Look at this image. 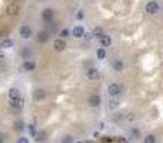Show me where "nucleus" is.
Wrapping results in <instances>:
<instances>
[{"label":"nucleus","instance_id":"obj_1","mask_svg":"<svg viewBox=\"0 0 163 143\" xmlns=\"http://www.w3.org/2000/svg\"><path fill=\"white\" fill-rule=\"evenodd\" d=\"M145 11H146L147 14H158L159 11H160V5L156 0H150L145 6Z\"/></svg>","mask_w":163,"mask_h":143},{"label":"nucleus","instance_id":"obj_2","mask_svg":"<svg viewBox=\"0 0 163 143\" xmlns=\"http://www.w3.org/2000/svg\"><path fill=\"white\" fill-rule=\"evenodd\" d=\"M19 36L22 39H24V40H29V39L33 37V29L29 26V24H23V26H20V29H19Z\"/></svg>","mask_w":163,"mask_h":143},{"label":"nucleus","instance_id":"obj_3","mask_svg":"<svg viewBox=\"0 0 163 143\" xmlns=\"http://www.w3.org/2000/svg\"><path fill=\"white\" fill-rule=\"evenodd\" d=\"M122 93V86H120L119 83H110L107 86V94L110 97H117L119 94Z\"/></svg>","mask_w":163,"mask_h":143},{"label":"nucleus","instance_id":"obj_4","mask_svg":"<svg viewBox=\"0 0 163 143\" xmlns=\"http://www.w3.org/2000/svg\"><path fill=\"white\" fill-rule=\"evenodd\" d=\"M40 17H42V20H43L44 23H50L52 20H53V17H54V10L52 9V7H46V9L42 10Z\"/></svg>","mask_w":163,"mask_h":143},{"label":"nucleus","instance_id":"obj_5","mask_svg":"<svg viewBox=\"0 0 163 143\" xmlns=\"http://www.w3.org/2000/svg\"><path fill=\"white\" fill-rule=\"evenodd\" d=\"M85 76H86L87 80L94 82V80H97L99 77H100V73H99V70L96 67H87L86 70H85Z\"/></svg>","mask_w":163,"mask_h":143},{"label":"nucleus","instance_id":"obj_6","mask_svg":"<svg viewBox=\"0 0 163 143\" xmlns=\"http://www.w3.org/2000/svg\"><path fill=\"white\" fill-rule=\"evenodd\" d=\"M87 105L90 106V107H99V106L102 105V96L99 93L90 94L89 99H87Z\"/></svg>","mask_w":163,"mask_h":143},{"label":"nucleus","instance_id":"obj_7","mask_svg":"<svg viewBox=\"0 0 163 143\" xmlns=\"http://www.w3.org/2000/svg\"><path fill=\"white\" fill-rule=\"evenodd\" d=\"M66 40L65 39H60V37H57L56 40L53 42V49L56 50V52H59V53H62V52H65L66 50Z\"/></svg>","mask_w":163,"mask_h":143},{"label":"nucleus","instance_id":"obj_8","mask_svg":"<svg viewBox=\"0 0 163 143\" xmlns=\"http://www.w3.org/2000/svg\"><path fill=\"white\" fill-rule=\"evenodd\" d=\"M19 11H20V7L16 3H9L6 6V14L7 16H16V14H19Z\"/></svg>","mask_w":163,"mask_h":143},{"label":"nucleus","instance_id":"obj_9","mask_svg":"<svg viewBox=\"0 0 163 143\" xmlns=\"http://www.w3.org/2000/svg\"><path fill=\"white\" fill-rule=\"evenodd\" d=\"M85 34H86V30H85V27L83 26H75L73 27V30H72V36L75 39H82V37H85Z\"/></svg>","mask_w":163,"mask_h":143},{"label":"nucleus","instance_id":"obj_10","mask_svg":"<svg viewBox=\"0 0 163 143\" xmlns=\"http://www.w3.org/2000/svg\"><path fill=\"white\" fill-rule=\"evenodd\" d=\"M33 97L36 102H42V100L46 99V90L42 87H36L34 92H33Z\"/></svg>","mask_w":163,"mask_h":143},{"label":"nucleus","instance_id":"obj_11","mask_svg":"<svg viewBox=\"0 0 163 143\" xmlns=\"http://www.w3.org/2000/svg\"><path fill=\"white\" fill-rule=\"evenodd\" d=\"M49 37H50V36H49V32H47V30H39L37 34H36V39H37V42H39V43H42V44L47 43Z\"/></svg>","mask_w":163,"mask_h":143},{"label":"nucleus","instance_id":"obj_12","mask_svg":"<svg viewBox=\"0 0 163 143\" xmlns=\"http://www.w3.org/2000/svg\"><path fill=\"white\" fill-rule=\"evenodd\" d=\"M112 67H113L114 72L120 73V72L125 70V62L122 60V59H114V60L112 62Z\"/></svg>","mask_w":163,"mask_h":143},{"label":"nucleus","instance_id":"obj_13","mask_svg":"<svg viewBox=\"0 0 163 143\" xmlns=\"http://www.w3.org/2000/svg\"><path fill=\"white\" fill-rule=\"evenodd\" d=\"M20 69H22L23 72H33V70H36V63L33 60H24L22 63Z\"/></svg>","mask_w":163,"mask_h":143},{"label":"nucleus","instance_id":"obj_14","mask_svg":"<svg viewBox=\"0 0 163 143\" xmlns=\"http://www.w3.org/2000/svg\"><path fill=\"white\" fill-rule=\"evenodd\" d=\"M99 44H100V47H103V49L110 47V46H112V37H110L109 34H103L102 37L99 39Z\"/></svg>","mask_w":163,"mask_h":143},{"label":"nucleus","instance_id":"obj_15","mask_svg":"<svg viewBox=\"0 0 163 143\" xmlns=\"http://www.w3.org/2000/svg\"><path fill=\"white\" fill-rule=\"evenodd\" d=\"M9 106H10L11 109H22L23 106H24V99H23L22 96H20L19 99L9 100Z\"/></svg>","mask_w":163,"mask_h":143},{"label":"nucleus","instance_id":"obj_16","mask_svg":"<svg viewBox=\"0 0 163 143\" xmlns=\"http://www.w3.org/2000/svg\"><path fill=\"white\" fill-rule=\"evenodd\" d=\"M7 96H9V100H14L20 97V89L19 87H10L9 92H7Z\"/></svg>","mask_w":163,"mask_h":143},{"label":"nucleus","instance_id":"obj_17","mask_svg":"<svg viewBox=\"0 0 163 143\" xmlns=\"http://www.w3.org/2000/svg\"><path fill=\"white\" fill-rule=\"evenodd\" d=\"M13 46H14V40H13V39H5V40L0 43V47H2V49H10Z\"/></svg>","mask_w":163,"mask_h":143},{"label":"nucleus","instance_id":"obj_18","mask_svg":"<svg viewBox=\"0 0 163 143\" xmlns=\"http://www.w3.org/2000/svg\"><path fill=\"white\" fill-rule=\"evenodd\" d=\"M139 138H140L139 129H130V132H129V139H130V140H137Z\"/></svg>","mask_w":163,"mask_h":143},{"label":"nucleus","instance_id":"obj_19","mask_svg":"<svg viewBox=\"0 0 163 143\" xmlns=\"http://www.w3.org/2000/svg\"><path fill=\"white\" fill-rule=\"evenodd\" d=\"M96 57H97L99 60H103V59H106V49H103V47H99V49L96 50Z\"/></svg>","mask_w":163,"mask_h":143},{"label":"nucleus","instance_id":"obj_20","mask_svg":"<svg viewBox=\"0 0 163 143\" xmlns=\"http://www.w3.org/2000/svg\"><path fill=\"white\" fill-rule=\"evenodd\" d=\"M143 143H156V135H153V133L146 135L143 139Z\"/></svg>","mask_w":163,"mask_h":143},{"label":"nucleus","instance_id":"obj_21","mask_svg":"<svg viewBox=\"0 0 163 143\" xmlns=\"http://www.w3.org/2000/svg\"><path fill=\"white\" fill-rule=\"evenodd\" d=\"M70 34H72L70 30L65 27V29H62V30L59 32V37H60V39H65V40H66V37H69Z\"/></svg>","mask_w":163,"mask_h":143},{"label":"nucleus","instance_id":"obj_22","mask_svg":"<svg viewBox=\"0 0 163 143\" xmlns=\"http://www.w3.org/2000/svg\"><path fill=\"white\" fill-rule=\"evenodd\" d=\"M120 105V102L117 99H112L109 100V109H117Z\"/></svg>","mask_w":163,"mask_h":143},{"label":"nucleus","instance_id":"obj_23","mask_svg":"<svg viewBox=\"0 0 163 143\" xmlns=\"http://www.w3.org/2000/svg\"><path fill=\"white\" fill-rule=\"evenodd\" d=\"M30 55H32V50H30V47H24V49L22 50V56L24 57V60H29Z\"/></svg>","mask_w":163,"mask_h":143},{"label":"nucleus","instance_id":"obj_24","mask_svg":"<svg viewBox=\"0 0 163 143\" xmlns=\"http://www.w3.org/2000/svg\"><path fill=\"white\" fill-rule=\"evenodd\" d=\"M92 34L94 36V37H99V39H100L102 36H103V29H102V27H96L94 30H93Z\"/></svg>","mask_w":163,"mask_h":143},{"label":"nucleus","instance_id":"obj_25","mask_svg":"<svg viewBox=\"0 0 163 143\" xmlns=\"http://www.w3.org/2000/svg\"><path fill=\"white\" fill-rule=\"evenodd\" d=\"M44 139H46V132H44V130H42V132H39L37 135H36V140H37V142L44 140Z\"/></svg>","mask_w":163,"mask_h":143},{"label":"nucleus","instance_id":"obj_26","mask_svg":"<svg viewBox=\"0 0 163 143\" xmlns=\"http://www.w3.org/2000/svg\"><path fill=\"white\" fill-rule=\"evenodd\" d=\"M23 127H24V123H23L22 120H19L14 123V129H16V130H23Z\"/></svg>","mask_w":163,"mask_h":143},{"label":"nucleus","instance_id":"obj_27","mask_svg":"<svg viewBox=\"0 0 163 143\" xmlns=\"http://www.w3.org/2000/svg\"><path fill=\"white\" fill-rule=\"evenodd\" d=\"M27 129H29V132H30V135H32L33 138H36V135H37V133H36V129H34V126H33V125H29V127H27Z\"/></svg>","mask_w":163,"mask_h":143},{"label":"nucleus","instance_id":"obj_28","mask_svg":"<svg viewBox=\"0 0 163 143\" xmlns=\"http://www.w3.org/2000/svg\"><path fill=\"white\" fill-rule=\"evenodd\" d=\"M62 143H73V138L72 136H65L62 139Z\"/></svg>","mask_w":163,"mask_h":143},{"label":"nucleus","instance_id":"obj_29","mask_svg":"<svg viewBox=\"0 0 163 143\" xmlns=\"http://www.w3.org/2000/svg\"><path fill=\"white\" fill-rule=\"evenodd\" d=\"M126 120L127 122H135L136 120V116L133 113H129V115H126Z\"/></svg>","mask_w":163,"mask_h":143},{"label":"nucleus","instance_id":"obj_30","mask_svg":"<svg viewBox=\"0 0 163 143\" xmlns=\"http://www.w3.org/2000/svg\"><path fill=\"white\" fill-rule=\"evenodd\" d=\"M17 143H29V139L24 138V136H22V138L17 139Z\"/></svg>","mask_w":163,"mask_h":143},{"label":"nucleus","instance_id":"obj_31","mask_svg":"<svg viewBox=\"0 0 163 143\" xmlns=\"http://www.w3.org/2000/svg\"><path fill=\"white\" fill-rule=\"evenodd\" d=\"M5 60H6V55L3 52H0V63H3Z\"/></svg>","mask_w":163,"mask_h":143},{"label":"nucleus","instance_id":"obj_32","mask_svg":"<svg viewBox=\"0 0 163 143\" xmlns=\"http://www.w3.org/2000/svg\"><path fill=\"white\" fill-rule=\"evenodd\" d=\"M76 17L79 19V20H80V19H83V10H79V13L76 14Z\"/></svg>","mask_w":163,"mask_h":143},{"label":"nucleus","instance_id":"obj_33","mask_svg":"<svg viewBox=\"0 0 163 143\" xmlns=\"http://www.w3.org/2000/svg\"><path fill=\"white\" fill-rule=\"evenodd\" d=\"M2 33H3V29L0 27V36H2Z\"/></svg>","mask_w":163,"mask_h":143},{"label":"nucleus","instance_id":"obj_34","mask_svg":"<svg viewBox=\"0 0 163 143\" xmlns=\"http://www.w3.org/2000/svg\"><path fill=\"white\" fill-rule=\"evenodd\" d=\"M0 143H3V139H2V138H0Z\"/></svg>","mask_w":163,"mask_h":143},{"label":"nucleus","instance_id":"obj_35","mask_svg":"<svg viewBox=\"0 0 163 143\" xmlns=\"http://www.w3.org/2000/svg\"><path fill=\"white\" fill-rule=\"evenodd\" d=\"M76 143H83V142H76Z\"/></svg>","mask_w":163,"mask_h":143}]
</instances>
